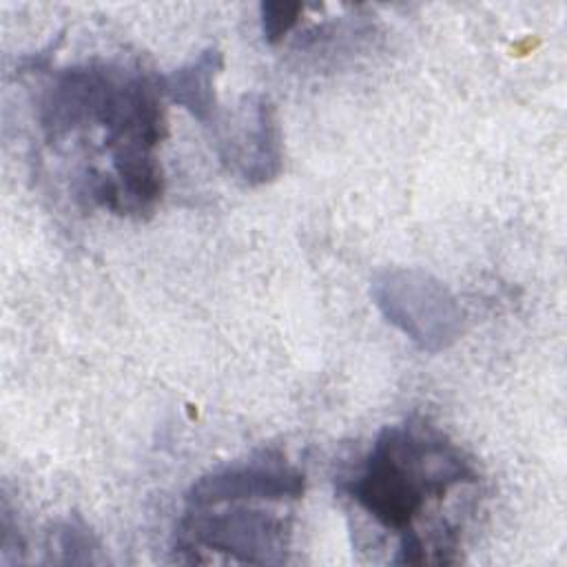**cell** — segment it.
Segmentation results:
<instances>
[{"instance_id": "obj_1", "label": "cell", "mask_w": 567, "mask_h": 567, "mask_svg": "<svg viewBox=\"0 0 567 567\" xmlns=\"http://www.w3.org/2000/svg\"><path fill=\"white\" fill-rule=\"evenodd\" d=\"M476 483L478 470L463 447L427 419L412 414L385 425L354 472L339 478L337 489L381 527L403 538L419 534L414 520L430 501Z\"/></svg>"}, {"instance_id": "obj_2", "label": "cell", "mask_w": 567, "mask_h": 567, "mask_svg": "<svg viewBox=\"0 0 567 567\" xmlns=\"http://www.w3.org/2000/svg\"><path fill=\"white\" fill-rule=\"evenodd\" d=\"M272 501H221L184 505L175 527L173 554L197 563L199 551L226 554L235 563H284L292 534V512L268 509Z\"/></svg>"}, {"instance_id": "obj_3", "label": "cell", "mask_w": 567, "mask_h": 567, "mask_svg": "<svg viewBox=\"0 0 567 567\" xmlns=\"http://www.w3.org/2000/svg\"><path fill=\"white\" fill-rule=\"evenodd\" d=\"M370 297L383 319L423 352H443L463 334L465 310L461 301L423 268L390 266L377 270L370 279Z\"/></svg>"}, {"instance_id": "obj_4", "label": "cell", "mask_w": 567, "mask_h": 567, "mask_svg": "<svg viewBox=\"0 0 567 567\" xmlns=\"http://www.w3.org/2000/svg\"><path fill=\"white\" fill-rule=\"evenodd\" d=\"M224 168L246 186H264L284 168L277 109L264 93H246L233 111L219 109L208 126Z\"/></svg>"}, {"instance_id": "obj_5", "label": "cell", "mask_w": 567, "mask_h": 567, "mask_svg": "<svg viewBox=\"0 0 567 567\" xmlns=\"http://www.w3.org/2000/svg\"><path fill=\"white\" fill-rule=\"evenodd\" d=\"M306 492V474L286 461L279 450H257L244 461H230L190 483L184 505H213L221 501L295 503Z\"/></svg>"}, {"instance_id": "obj_6", "label": "cell", "mask_w": 567, "mask_h": 567, "mask_svg": "<svg viewBox=\"0 0 567 567\" xmlns=\"http://www.w3.org/2000/svg\"><path fill=\"white\" fill-rule=\"evenodd\" d=\"M224 66V55L217 47H206L197 58L179 69L157 75L159 91L173 104L188 111L202 126H210L219 113L215 95V78Z\"/></svg>"}, {"instance_id": "obj_7", "label": "cell", "mask_w": 567, "mask_h": 567, "mask_svg": "<svg viewBox=\"0 0 567 567\" xmlns=\"http://www.w3.org/2000/svg\"><path fill=\"white\" fill-rule=\"evenodd\" d=\"M53 547L62 554L58 560L60 563H100L102 558L97 556L102 545L95 538V534L89 529V525L78 516H69L64 520H58L53 529L49 532Z\"/></svg>"}, {"instance_id": "obj_8", "label": "cell", "mask_w": 567, "mask_h": 567, "mask_svg": "<svg viewBox=\"0 0 567 567\" xmlns=\"http://www.w3.org/2000/svg\"><path fill=\"white\" fill-rule=\"evenodd\" d=\"M303 4L301 2H288V0H270L261 2L259 16H261V33L268 44H277L279 40L290 33L297 22L301 20Z\"/></svg>"}]
</instances>
